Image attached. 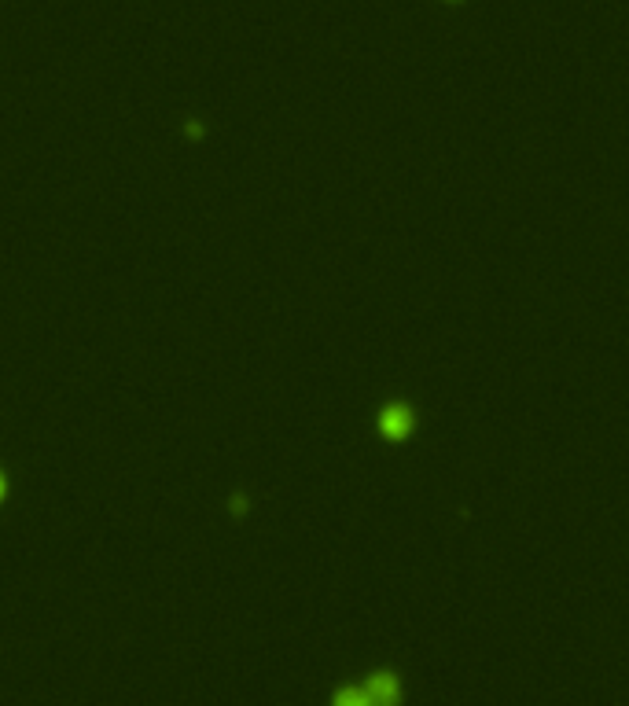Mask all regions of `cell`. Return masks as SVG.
Segmentation results:
<instances>
[{"label":"cell","mask_w":629,"mask_h":706,"mask_svg":"<svg viewBox=\"0 0 629 706\" xmlns=\"http://www.w3.org/2000/svg\"><path fill=\"white\" fill-rule=\"evenodd\" d=\"M412 423H416V416H412L409 405H390V409H383V416H379V431L387 434V438H394V442H401V438L412 431Z\"/></svg>","instance_id":"6da1fadb"},{"label":"cell","mask_w":629,"mask_h":706,"mask_svg":"<svg viewBox=\"0 0 629 706\" xmlns=\"http://www.w3.org/2000/svg\"><path fill=\"white\" fill-rule=\"evenodd\" d=\"M4 493H8V482H4V475H0V501H4Z\"/></svg>","instance_id":"7a4b0ae2"}]
</instances>
